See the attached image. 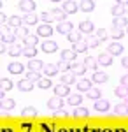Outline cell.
<instances>
[{
	"label": "cell",
	"instance_id": "6da1fadb",
	"mask_svg": "<svg viewBox=\"0 0 128 132\" xmlns=\"http://www.w3.org/2000/svg\"><path fill=\"white\" fill-rule=\"evenodd\" d=\"M0 37H2V42L4 44H9V46H12L14 44V41H16V32L9 30V28H2V32H0Z\"/></svg>",
	"mask_w": 128,
	"mask_h": 132
},
{
	"label": "cell",
	"instance_id": "7a4b0ae2",
	"mask_svg": "<svg viewBox=\"0 0 128 132\" xmlns=\"http://www.w3.org/2000/svg\"><path fill=\"white\" fill-rule=\"evenodd\" d=\"M18 5H20V9L23 11L25 14H32L37 4H35L33 0H21V2H18Z\"/></svg>",
	"mask_w": 128,
	"mask_h": 132
},
{
	"label": "cell",
	"instance_id": "3957f363",
	"mask_svg": "<svg viewBox=\"0 0 128 132\" xmlns=\"http://www.w3.org/2000/svg\"><path fill=\"white\" fill-rule=\"evenodd\" d=\"M61 9L65 11L67 14H74V12H77V11H79V4H77V2H74V0H65V2L61 4Z\"/></svg>",
	"mask_w": 128,
	"mask_h": 132
},
{
	"label": "cell",
	"instance_id": "277c9868",
	"mask_svg": "<svg viewBox=\"0 0 128 132\" xmlns=\"http://www.w3.org/2000/svg\"><path fill=\"white\" fill-rule=\"evenodd\" d=\"M54 95L56 97H70L72 93H70V88H69V85H63V83H60V85H56L54 86Z\"/></svg>",
	"mask_w": 128,
	"mask_h": 132
},
{
	"label": "cell",
	"instance_id": "5b68a950",
	"mask_svg": "<svg viewBox=\"0 0 128 132\" xmlns=\"http://www.w3.org/2000/svg\"><path fill=\"white\" fill-rule=\"evenodd\" d=\"M125 51V48H123V44L119 41H112L111 44H109V48H107V53H111L112 56H116V55H121Z\"/></svg>",
	"mask_w": 128,
	"mask_h": 132
},
{
	"label": "cell",
	"instance_id": "8992f818",
	"mask_svg": "<svg viewBox=\"0 0 128 132\" xmlns=\"http://www.w3.org/2000/svg\"><path fill=\"white\" fill-rule=\"evenodd\" d=\"M48 108H49L51 111H58V109H61L63 108V99L61 97H51L49 101H48Z\"/></svg>",
	"mask_w": 128,
	"mask_h": 132
},
{
	"label": "cell",
	"instance_id": "52a82bcc",
	"mask_svg": "<svg viewBox=\"0 0 128 132\" xmlns=\"http://www.w3.org/2000/svg\"><path fill=\"white\" fill-rule=\"evenodd\" d=\"M56 32L61 34V35H69L70 32H74V27H72L70 21H61V23H58V27H56Z\"/></svg>",
	"mask_w": 128,
	"mask_h": 132
},
{
	"label": "cell",
	"instance_id": "ba28073f",
	"mask_svg": "<svg viewBox=\"0 0 128 132\" xmlns=\"http://www.w3.org/2000/svg\"><path fill=\"white\" fill-rule=\"evenodd\" d=\"M79 30L83 32V34H89V35H93V32H95L93 21H89V20L81 21V23H79Z\"/></svg>",
	"mask_w": 128,
	"mask_h": 132
},
{
	"label": "cell",
	"instance_id": "9c48e42d",
	"mask_svg": "<svg viewBox=\"0 0 128 132\" xmlns=\"http://www.w3.org/2000/svg\"><path fill=\"white\" fill-rule=\"evenodd\" d=\"M7 71L11 72V74H14V76H20V74H23V63L21 62H11L9 65H7Z\"/></svg>",
	"mask_w": 128,
	"mask_h": 132
},
{
	"label": "cell",
	"instance_id": "30bf717a",
	"mask_svg": "<svg viewBox=\"0 0 128 132\" xmlns=\"http://www.w3.org/2000/svg\"><path fill=\"white\" fill-rule=\"evenodd\" d=\"M60 56H61V60H65V62H76V56H77V53L72 50V48H67V50H61Z\"/></svg>",
	"mask_w": 128,
	"mask_h": 132
},
{
	"label": "cell",
	"instance_id": "8fae6325",
	"mask_svg": "<svg viewBox=\"0 0 128 132\" xmlns=\"http://www.w3.org/2000/svg\"><path fill=\"white\" fill-rule=\"evenodd\" d=\"M44 62H40L39 58H33V60H30L28 62V69L30 72H40V71H44Z\"/></svg>",
	"mask_w": 128,
	"mask_h": 132
},
{
	"label": "cell",
	"instance_id": "7c38bea8",
	"mask_svg": "<svg viewBox=\"0 0 128 132\" xmlns=\"http://www.w3.org/2000/svg\"><path fill=\"white\" fill-rule=\"evenodd\" d=\"M58 65H54V63H46V65H44V76H46V78H53V76H56V74H58Z\"/></svg>",
	"mask_w": 128,
	"mask_h": 132
},
{
	"label": "cell",
	"instance_id": "4fadbf2b",
	"mask_svg": "<svg viewBox=\"0 0 128 132\" xmlns=\"http://www.w3.org/2000/svg\"><path fill=\"white\" fill-rule=\"evenodd\" d=\"M93 83H98V85H102V83H107L109 79V76L105 74V72H102V71H97V72H93V76L89 78Z\"/></svg>",
	"mask_w": 128,
	"mask_h": 132
},
{
	"label": "cell",
	"instance_id": "5bb4252c",
	"mask_svg": "<svg viewBox=\"0 0 128 132\" xmlns=\"http://www.w3.org/2000/svg\"><path fill=\"white\" fill-rule=\"evenodd\" d=\"M40 48H42L44 53H56V51H58V44L54 41H44Z\"/></svg>",
	"mask_w": 128,
	"mask_h": 132
},
{
	"label": "cell",
	"instance_id": "9a60e30c",
	"mask_svg": "<svg viewBox=\"0 0 128 132\" xmlns=\"http://www.w3.org/2000/svg\"><path fill=\"white\" fill-rule=\"evenodd\" d=\"M109 108H111V102L107 99H98V101H95V109L100 113H105L109 111Z\"/></svg>",
	"mask_w": 128,
	"mask_h": 132
},
{
	"label": "cell",
	"instance_id": "2e32d148",
	"mask_svg": "<svg viewBox=\"0 0 128 132\" xmlns=\"http://www.w3.org/2000/svg\"><path fill=\"white\" fill-rule=\"evenodd\" d=\"M70 72H74L76 76H84V74H86V65H84V63H79V62H72Z\"/></svg>",
	"mask_w": 128,
	"mask_h": 132
},
{
	"label": "cell",
	"instance_id": "e0dca14e",
	"mask_svg": "<svg viewBox=\"0 0 128 132\" xmlns=\"http://www.w3.org/2000/svg\"><path fill=\"white\" fill-rule=\"evenodd\" d=\"M18 88H20L21 92L33 90V81H30L28 78H23V79H20V81H18Z\"/></svg>",
	"mask_w": 128,
	"mask_h": 132
},
{
	"label": "cell",
	"instance_id": "ac0fdd59",
	"mask_svg": "<svg viewBox=\"0 0 128 132\" xmlns=\"http://www.w3.org/2000/svg\"><path fill=\"white\" fill-rule=\"evenodd\" d=\"M51 34H53V27L51 25H39L37 27V35H40V37H49Z\"/></svg>",
	"mask_w": 128,
	"mask_h": 132
},
{
	"label": "cell",
	"instance_id": "d6986e66",
	"mask_svg": "<svg viewBox=\"0 0 128 132\" xmlns=\"http://www.w3.org/2000/svg\"><path fill=\"white\" fill-rule=\"evenodd\" d=\"M51 14H53V18H54L56 21H60V23L67 20V12L61 9V7H54V9L51 11Z\"/></svg>",
	"mask_w": 128,
	"mask_h": 132
},
{
	"label": "cell",
	"instance_id": "ffe728a7",
	"mask_svg": "<svg viewBox=\"0 0 128 132\" xmlns=\"http://www.w3.org/2000/svg\"><path fill=\"white\" fill-rule=\"evenodd\" d=\"M60 79H61V83H63V85H74V83H76V74H74V72H63V74H61V76H60Z\"/></svg>",
	"mask_w": 128,
	"mask_h": 132
},
{
	"label": "cell",
	"instance_id": "44dd1931",
	"mask_svg": "<svg viewBox=\"0 0 128 132\" xmlns=\"http://www.w3.org/2000/svg\"><path fill=\"white\" fill-rule=\"evenodd\" d=\"M93 86H91V79L89 78H86V79H79L77 81V90H79V93L81 92H88V90H91Z\"/></svg>",
	"mask_w": 128,
	"mask_h": 132
},
{
	"label": "cell",
	"instance_id": "7402d4cb",
	"mask_svg": "<svg viewBox=\"0 0 128 132\" xmlns=\"http://www.w3.org/2000/svg\"><path fill=\"white\" fill-rule=\"evenodd\" d=\"M67 102H69L70 106H74V108H77L79 104H83V95L81 93H72L70 97H67Z\"/></svg>",
	"mask_w": 128,
	"mask_h": 132
},
{
	"label": "cell",
	"instance_id": "603a6c76",
	"mask_svg": "<svg viewBox=\"0 0 128 132\" xmlns=\"http://www.w3.org/2000/svg\"><path fill=\"white\" fill-rule=\"evenodd\" d=\"M79 9L84 11V12H91V11L95 9V2L93 0H81L79 2Z\"/></svg>",
	"mask_w": 128,
	"mask_h": 132
},
{
	"label": "cell",
	"instance_id": "cb8c5ba5",
	"mask_svg": "<svg viewBox=\"0 0 128 132\" xmlns=\"http://www.w3.org/2000/svg\"><path fill=\"white\" fill-rule=\"evenodd\" d=\"M76 118H88L89 116V111L88 108H83V106H77V108H74V113H72Z\"/></svg>",
	"mask_w": 128,
	"mask_h": 132
},
{
	"label": "cell",
	"instance_id": "d4e9b609",
	"mask_svg": "<svg viewBox=\"0 0 128 132\" xmlns=\"http://www.w3.org/2000/svg\"><path fill=\"white\" fill-rule=\"evenodd\" d=\"M114 93H116V97H119V99H126L128 97V86H125V85H118L116 88H114Z\"/></svg>",
	"mask_w": 128,
	"mask_h": 132
},
{
	"label": "cell",
	"instance_id": "484cf974",
	"mask_svg": "<svg viewBox=\"0 0 128 132\" xmlns=\"http://www.w3.org/2000/svg\"><path fill=\"white\" fill-rule=\"evenodd\" d=\"M84 65H86V69H91L93 72H97L98 60H97V58H93V56H86V58H84Z\"/></svg>",
	"mask_w": 128,
	"mask_h": 132
},
{
	"label": "cell",
	"instance_id": "4316f807",
	"mask_svg": "<svg viewBox=\"0 0 128 132\" xmlns=\"http://www.w3.org/2000/svg\"><path fill=\"white\" fill-rule=\"evenodd\" d=\"M112 27H114V28L125 30V28L128 27V20L125 18V16H123V18H114V20H112Z\"/></svg>",
	"mask_w": 128,
	"mask_h": 132
},
{
	"label": "cell",
	"instance_id": "83f0119b",
	"mask_svg": "<svg viewBox=\"0 0 128 132\" xmlns=\"http://www.w3.org/2000/svg\"><path fill=\"white\" fill-rule=\"evenodd\" d=\"M97 60H98L100 65H111L112 63V55L111 53H102V55L97 56Z\"/></svg>",
	"mask_w": 128,
	"mask_h": 132
},
{
	"label": "cell",
	"instance_id": "f1b7e54d",
	"mask_svg": "<svg viewBox=\"0 0 128 132\" xmlns=\"http://www.w3.org/2000/svg\"><path fill=\"white\" fill-rule=\"evenodd\" d=\"M37 20H39V16L37 14H25V18H23V25L25 27H30V25H37Z\"/></svg>",
	"mask_w": 128,
	"mask_h": 132
},
{
	"label": "cell",
	"instance_id": "f546056e",
	"mask_svg": "<svg viewBox=\"0 0 128 132\" xmlns=\"http://www.w3.org/2000/svg\"><path fill=\"white\" fill-rule=\"evenodd\" d=\"M23 56L33 60V58L37 56V48H33V46H25V48H23Z\"/></svg>",
	"mask_w": 128,
	"mask_h": 132
},
{
	"label": "cell",
	"instance_id": "4dcf8cb0",
	"mask_svg": "<svg viewBox=\"0 0 128 132\" xmlns=\"http://www.w3.org/2000/svg\"><path fill=\"white\" fill-rule=\"evenodd\" d=\"M21 116L23 118H32V116H37V109L33 106H26L21 109Z\"/></svg>",
	"mask_w": 128,
	"mask_h": 132
},
{
	"label": "cell",
	"instance_id": "1f68e13d",
	"mask_svg": "<svg viewBox=\"0 0 128 132\" xmlns=\"http://www.w3.org/2000/svg\"><path fill=\"white\" fill-rule=\"evenodd\" d=\"M111 14H112L114 18H123V16H125V7H123V5H118V4H114L112 9H111Z\"/></svg>",
	"mask_w": 128,
	"mask_h": 132
},
{
	"label": "cell",
	"instance_id": "d6a6232c",
	"mask_svg": "<svg viewBox=\"0 0 128 132\" xmlns=\"http://www.w3.org/2000/svg\"><path fill=\"white\" fill-rule=\"evenodd\" d=\"M109 34H111V37H112L114 41H119V39H123V37L126 35V32H125V30H121V28H114V27L111 28Z\"/></svg>",
	"mask_w": 128,
	"mask_h": 132
},
{
	"label": "cell",
	"instance_id": "836d02e7",
	"mask_svg": "<svg viewBox=\"0 0 128 132\" xmlns=\"http://www.w3.org/2000/svg\"><path fill=\"white\" fill-rule=\"evenodd\" d=\"M7 23H9V27H12V28H16V30L23 27V20H21L20 16H11Z\"/></svg>",
	"mask_w": 128,
	"mask_h": 132
},
{
	"label": "cell",
	"instance_id": "e575fe53",
	"mask_svg": "<svg viewBox=\"0 0 128 132\" xmlns=\"http://www.w3.org/2000/svg\"><path fill=\"white\" fill-rule=\"evenodd\" d=\"M9 55L11 56H20V55H23V46H20V44H12V46H9Z\"/></svg>",
	"mask_w": 128,
	"mask_h": 132
},
{
	"label": "cell",
	"instance_id": "d590c367",
	"mask_svg": "<svg viewBox=\"0 0 128 132\" xmlns=\"http://www.w3.org/2000/svg\"><path fill=\"white\" fill-rule=\"evenodd\" d=\"M72 50L76 51V53H86L89 48H88V44H86V41H79L77 44L72 46Z\"/></svg>",
	"mask_w": 128,
	"mask_h": 132
},
{
	"label": "cell",
	"instance_id": "8d00e7d4",
	"mask_svg": "<svg viewBox=\"0 0 128 132\" xmlns=\"http://www.w3.org/2000/svg\"><path fill=\"white\" fill-rule=\"evenodd\" d=\"M114 114H118V116H126L128 114V106L126 104H118V106L114 108Z\"/></svg>",
	"mask_w": 128,
	"mask_h": 132
},
{
	"label": "cell",
	"instance_id": "74e56055",
	"mask_svg": "<svg viewBox=\"0 0 128 132\" xmlns=\"http://www.w3.org/2000/svg\"><path fill=\"white\" fill-rule=\"evenodd\" d=\"M0 86H2V90H4V92H9V90H12L14 83L11 81L9 78H2V79H0Z\"/></svg>",
	"mask_w": 128,
	"mask_h": 132
},
{
	"label": "cell",
	"instance_id": "f35d334b",
	"mask_svg": "<svg viewBox=\"0 0 128 132\" xmlns=\"http://www.w3.org/2000/svg\"><path fill=\"white\" fill-rule=\"evenodd\" d=\"M86 93H88V97L91 99V101H98V99H102V90H98V88H91V90H88Z\"/></svg>",
	"mask_w": 128,
	"mask_h": 132
},
{
	"label": "cell",
	"instance_id": "ab89813d",
	"mask_svg": "<svg viewBox=\"0 0 128 132\" xmlns=\"http://www.w3.org/2000/svg\"><path fill=\"white\" fill-rule=\"evenodd\" d=\"M37 86H39V88H42V90H48V88H51V86H53V81H51V78H42V79L37 83Z\"/></svg>",
	"mask_w": 128,
	"mask_h": 132
},
{
	"label": "cell",
	"instance_id": "60d3db41",
	"mask_svg": "<svg viewBox=\"0 0 128 132\" xmlns=\"http://www.w3.org/2000/svg\"><path fill=\"white\" fill-rule=\"evenodd\" d=\"M39 20L44 21V25H49V23H51L53 20H54V18H53V14H51V12L44 11V12H40V14H39Z\"/></svg>",
	"mask_w": 128,
	"mask_h": 132
},
{
	"label": "cell",
	"instance_id": "b9f144b4",
	"mask_svg": "<svg viewBox=\"0 0 128 132\" xmlns=\"http://www.w3.org/2000/svg\"><path fill=\"white\" fill-rule=\"evenodd\" d=\"M86 44H88V48H97L100 44V41H98V37L93 34V35H88V39H86Z\"/></svg>",
	"mask_w": 128,
	"mask_h": 132
},
{
	"label": "cell",
	"instance_id": "7bdbcfd3",
	"mask_svg": "<svg viewBox=\"0 0 128 132\" xmlns=\"http://www.w3.org/2000/svg\"><path fill=\"white\" fill-rule=\"evenodd\" d=\"M67 39L72 42V46H74V44H77L79 41H83V39H81V34H79V32H70L69 35H67Z\"/></svg>",
	"mask_w": 128,
	"mask_h": 132
},
{
	"label": "cell",
	"instance_id": "ee69618b",
	"mask_svg": "<svg viewBox=\"0 0 128 132\" xmlns=\"http://www.w3.org/2000/svg\"><path fill=\"white\" fill-rule=\"evenodd\" d=\"M37 41H39L37 35H28V37H25V46H33V48H37Z\"/></svg>",
	"mask_w": 128,
	"mask_h": 132
},
{
	"label": "cell",
	"instance_id": "f6af8a7d",
	"mask_svg": "<svg viewBox=\"0 0 128 132\" xmlns=\"http://www.w3.org/2000/svg\"><path fill=\"white\" fill-rule=\"evenodd\" d=\"M14 106H16V101H14V99H5V101L2 102V109H5V111H7V109H14Z\"/></svg>",
	"mask_w": 128,
	"mask_h": 132
},
{
	"label": "cell",
	"instance_id": "bcb514c9",
	"mask_svg": "<svg viewBox=\"0 0 128 132\" xmlns=\"http://www.w3.org/2000/svg\"><path fill=\"white\" fill-rule=\"evenodd\" d=\"M58 69L61 72H70V69H72V62H65V60H61L58 63Z\"/></svg>",
	"mask_w": 128,
	"mask_h": 132
},
{
	"label": "cell",
	"instance_id": "7dc6e473",
	"mask_svg": "<svg viewBox=\"0 0 128 132\" xmlns=\"http://www.w3.org/2000/svg\"><path fill=\"white\" fill-rule=\"evenodd\" d=\"M95 35H97V37H98V41L102 42V41H105V39H107V37H109V35H111V34H109V32L105 30V28H98Z\"/></svg>",
	"mask_w": 128,
	"mask_h": 132
},
{
	"label": "cell",
	"instance_id": "c3c4849f",
	"mask_svg": "<svg viewBox=\"0 0 128 132\" xmlns=\"http://www.w3.org/2000/svg\"><path fill=\"white\" fill-rule=\"evenodd\" d=\"M26 78H28L30 81H33V83H35V81L39 83L40 79H42V78H40V72H28V74H26Z\"/></svg>",
	"mask_w": 128,
	"mask_h": 132
},
{
	"label": "cell",
	"instance_id": "681fc988",
	"mask_svg": "<svg viewBox=\"0 0 128 132\" xmlns=\"http://www.w3.org/2000/svg\"><path fill=\"white\" fill-rule=\"evenodd\" d=\"M16 35H21L23 39H25V37H28V35H30V32H28V27H25V25H23L21 28H18V30H16Z\"/></svg>",
	"mask_w": 128,
	"mask_h": 132
},
{
	"label": "cell",
	"instance_id": "f907efd6",
	"mask_svg": "<svg viewBox=\"0 0 128 132\" xmlns=\"http://www.w3.org/2000/svg\"><path fill=\"white\" fill-rule=\"evenodd\" d=\"M54 116H60V118H67V116H69V113L65 111V109H58V111H54Z\"/></svg>",
	"mask_w": 128,
	"mask_h": 132
},
{
	"label": "cell",
	"instance_id": "816d5d0a",
	"mask_svg": "<svg viewBox=\"0 0 128 132\" xmlns=\"http://www.w3.org/2000/svg\"><path fill=\"white\" fill-rule=\"evenodd\" d=\"M119 85H125V86H128V74L121 76V83H119Z\"/></svg>",
	"mask_w": 128,
	"mask_h": 132
},
{
	"label": "cell",
	"instance_id": "f5cc1de1",
	"mask_svg": "<svg viewBox=\"0 0 128 132\" xmlns=\"http://www.w3.org/2000/svg\"><path fill=\"white\" fill-rule=\"evenodd\" d=\"M0 21H2V23H7V16H5V12H0Z\"/></svg>",
	"mask_w": 128,
	"mask_h": 132
},
{
	"label": "cell",
	"instance_id": "db71d44e",
	"mask_svg": "<svg viewBox=\"0 0 128 132\" xmlns=\"http://www.w3.org/2000/svg\"><path fill=\"white\" fill-rule=\"evenodd\" d=\"M5 51H9V48H7V44H0V53H5Z\"/></svg>",
	"mask_w": 128,
	"mask_h": 132
},
{
	"label": "cell",
	"instance_id": "11a10c76",
	"mask_svg": "<svg viewBox=\"0 0 128 132\" xmlns=\"http://www.w3.org/2000/svg\"><path fill=\"white\" fill-rule=\"evenodd\" d=\"M121 65L128 69V56H123V60H121Z\"/></svg>",
	"mask_w": 128,
	"mask_h": 132
},
{
	"label": "cell",
	"instance_id": "9f6ffc18",
	"mask_svg": "<svg viewBox=\"0 0 128 132\" xmlns=\"http://www.w3.org/2000/svg\"><path fill=\"white\" fill-rule=\"evenodd\" d=\"M123 104H126V106H128V97H126V99H125V102H123Z\"/></svg>",
	"mask_w": 128,
	"mask_h": 132
},
{
	"label": "cell",
	"instance_id": "6f0895ef",
	"mask_svg": "<svg viewBox=\"0 0 128 132\" xmlns=\"http://www.w3.org/2000/svg\"><path fill=\"white\" fill-rule=\"evenodd\" d=\"M126 34H128V27H126Z\"/></svg>",
	"mask_w": 128,
	"mask_h": 132
}]
</instances>
